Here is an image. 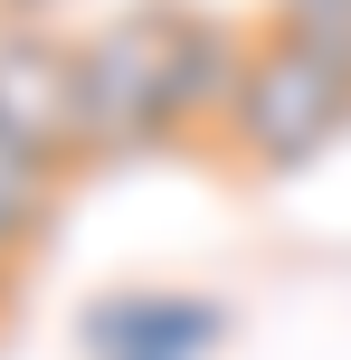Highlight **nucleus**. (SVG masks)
Returning <instances> with one entry per match:
<instances>
[{
    "mask_svg": "<svg viewBox=\"0 0 351 360\" xmlns=\"http://www.w3.org/2000/svg\"><path fill=\"white\" fill-rule=\"evenodd\" d=\"M257 19H219L190 0H133L76 29V95H86V162H162L181 143H219Z\"/></svg>",
    "mask_w": 351,
    "mask_h": 360,
    "instance_id": "f257e3e1",
    "label": "nucleus"
},
{
    "mask_svg": "<svg viewBox=\"0 0 351 360\" xmlns=\"http://www.w3.org/2000/svg\"><path fill=\"white\" fill-rule=\"evenodd\" d=\"M342 133H351V67L257 19L238 95H228V114H219V162L238 180H295V171H314Z\"/></svg>",
    "mask_w": 351,
    "mask_h": 360,
    "instance_id": "f03ea898",
    "label": "nucleus"
},
{
    "mask_svg": "<svg viewBox=\"0 0 351 360\" xmlns=\"http://www.w3.org/2000/svg\"><path fill=\"white\" fill-rule=\"evenodd\" d=\"M0 133L38 143L48 162H86V95H76V38L48 19H0Z\"/></svg>",
    "mask_w": 351,
    "mask_h": 360,
    "instance_id": "7ed1b4c3",
    "label": "nucleus"
},
{
    "mask_svg": "<svg viewBox=\"0 0 351 360\" xmlns=\"http://www.w3.org/2000/svg\"><path fill=\"white\" fill-rule=\"evenodd\" d=\"M76 342H86V360H209L228 342V304L219 294H181V285L95 294Z\"/></svg>",
    "mask_w": 351,
    "mask_h": 360,
    "instance_id": "20e7f679",
    "label": "nucleus"
},
{
    "mask_svg": "<svg viewBox=\"0 0 351 360\" xmlns=\"http://www.w3.org/2000/svg\"><path fill=\"white\" fill-rule=\"evenodd\" d=\"M57 199H67V162H48L38 143L0 133V256L29 266V256L57 237Z\"/></svg>",
    "mask_w": 351,
    "mask_h": 360,
    "instance_id": "39448f33",
    "label": "nucleus"
},
{
    "mask_svg": "<svg viewBox=\"0 0 351 360\" xmlns=\"http://www.w3.org/2000/svg\"><path fill=\"white\" fill-rule=\"evenodd\" d=\"M266 29H285V38L351 67V0H266Z\"/></svg>",
    "mask_w": 351,
    "mask_h": 360,
    "instance_id": "423d86ee",
    "label": "nucleus"
},
{
    "mask_svg": "<svg viewBox=\"0 0 351 360\" xmlns=\"http://www.w3.org/2000/svg\"><path fill=\"white\" fill-rule=\"evenodd\" d=\"M10 285H19V256H0V313H10Z\"/></svg>",
    "mask_w": 351,
    "mask_h": 360,
    "instance_id": "0eeeda50",
    "label": "nucleus"
},
{
    "mask_svg": "<svg viewBox=\"0 0 351 360\" xmlns=\"http://www.w3.org/2000/svg\"><path fill=\"white\" fill-rule=\"evenodd\" d=\"M38 10H48V0H0V19H38Z\"/></svg>",
    "mask_w": 351,
    "mask_h": 360,
    "instance_id": "6e6552de",
    "label": "nucleus"
}]
</instances>
